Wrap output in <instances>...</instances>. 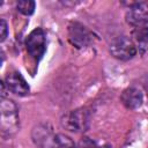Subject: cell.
<instances>
[{
  "label": "cell",
  "mask_w": 148,
  "mask_h": 148,
  "mask_svg": "<svg viewBox=\"0 0 148 148\" xmlns=\"http://www.w3.org/2000/svg\"><path fill=\"white\" fill-rule=\"evenodd\" d=\"M6 86L8 90L18 96H25L30 91V87L20 72H10L6 76Z\"/></svg>",
  "instance_id": "cell-7"
},
{
  "label": "cell",
  "mask_w": 148,
  "mask_h": 148,
  "mask_svg": "<svg viewBox=\"0 0 148 148\" xmlns=\"http://www.w3.org/2000/svg\"><path fill=\"white\" fill-rule=\"evenodd\" d=\"M133 37L134 39L139 43L141 46H147L148 45V23L134 28L133 30Z\"/></svg>",
  "instance_id": "cell-10"
},
{
  "label": "cell",
  "mask_w": 148,
  "mask_h": 148,
  "mask_svg": "<svg viewBox=\"0 0 148 148\" xmlns=\"http://www.w3.org/2000/svg\"><path fill=\"white\" fill-rule=\"evenodd\" d=\"M7 35H8L7 23H6V21L3 18H1L0 20V40L3 42L6 39V37H7Z\"/></svg>",
  "instance_id": "cell-12"
},
{
  "label": "cell",
  "mask_w": 148,
  "mask_h": 148,
  "mask_svg": "<svg viewBox=\"0 0 148 148\" xmlns=\"http://www.w3.org/2000/svg\"><path fill=\"white\" fill-rule=\"evenodd\" d=\"M89 112L86 109H76L67 112L61 118V125L71 132H84L89 127Z\"/></svg>",
  "instance_id": "cell-2"
},
{
  "label": "cell",
  "mask_w": 148,
  "mask_h": 148,
  "mask_svg": "<svg viewBox=\"0 0 148 148\" xmlns=\"http://www.w3.org/2000/svg\"><path fill=\"white\" fill-rule=\"evenodd\" d=\"M28 54L38 62L46 51V34L42 28L34 29L27 37L25 40Z\"/></svg>",
  "instance_id": "cell-3"
},
{
  "label": "cell",
  "mask_w": 148,
  "mask_h": 148,
  "mask_svg": "<svg viewBox=\"0 0 148 148\" xmlns=\"http://www.w3.org/2000/svg\"><path fill=\"white\" fill-rule=\"evenodd\" d=\"M110 53L116 59L127 61L136 54V47L127 36H118L110 43Z\"/></svg>",
  "instance_id": "cell-5"
},
{
  "label": "cell",
  "mask_w": 148,
  "mask_h": 148,
  "mask_svg": "<svg viewBox=\"0 0 148 148\" xmlns=\"http://www.w3.org/2000/svg\"><path fill=\"white\" fill-rule=\"evenodd\" d=\"M51 148H76V146L68 135L59 133L53 135L51 141Z\"/></svg>",
  "instance_id": "cell-9"
},
{
  "label": "cell",
  "mask_w": 148,
  "mask_h": 148,
  "mask_svg": "<svg viewBox=\"0 0 148 148\" xmlns=\"http://www.w3.org/2000/svg\"><path fill=\"white\" fill-rule=\"evenodd\" d=\"M16 104L8 98L1 99V130L7 134H13L18 127V112Z\"/></svg>",
  "instance_id": "cell-1"
},
{
  "label": "cell",
  "mask_w": 148,
  "mask_h": 148,
  "mask_svg": "<svg viewBox=\"0 0 148 148\" xmlns=\"http://www.w3.org/2000/svg\"><path fill=\"white\" fill-rule=\"evenodd\" d=\"M120 101L125 105V108H127L130 110H135L142 105L143 94L136 87H128L121 92Z\"/></svg>",
  "instance_id": "cell-8"
},
{
  "label": "cell",
  "mask_w": 148,
  "mask_h": 148,
  "mask_svg": "<svg viewBox=\"0 0 148 148\" xmlns=\"http://www.w3.org/2000/svg\"><path fill=\"white\" fill-rule=\"evenodd\" d=\"M126 22L134 27H141L148 23V3L146 2H135L130 6L126 12Z\"/></svg>",
  "instance_id": "cell-6"
},
{
  "label": "cell",
  "mask_w": 148,
  "mask_h": 148,
  "mask_svg": "<svg viewBox=\"0 0 148 148\" xmlns=\"http://www.w3.org/2000/svg\"><path fill=\"white\" fill-rule=\"evenodd\" d=\"M67 36L69 43L76 49H82L90 45L94 40L92 32L80 22H71L67 29Z\"/></svg>",
  "instance_id": "cell-4"
},
{
  "label": "cell",
  "mask_w": 148,
  "mask_h": 148,
  "mask_svg": "<svg viewBox=\"0 0 148 148\" xmlns=\"http://www.w3.org/2000/svg\"><path fill=\"white\" fill-rule=\"evenodd\" d=\"M35 1L32 0H20L16 3V8L20 13H22L23 15H31L35 12Z\"/></svg>",
  "instance_id": "cell-11"
}]
</instances>
